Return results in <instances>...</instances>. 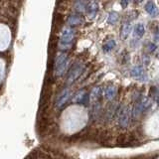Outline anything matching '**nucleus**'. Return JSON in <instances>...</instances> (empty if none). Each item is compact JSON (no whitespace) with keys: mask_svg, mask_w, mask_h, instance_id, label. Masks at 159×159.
<instances>
[{"mask_svg":"<svg viewBox=\"0 0 159 159\" xmlns=\"http://www.w3.org/2000/svg\"><path fill=\"white\" fill-rule=\"evenodd\" d=\"M75 36V32L72 28H65L61 37H60V43H59V47L62 50H68L69 48L72 47V41Z\"/></svg>","mask_w":159,"mask_h":159,"instance_id":"obj_1","label":"nucleus"},{"mask_svg":"<svg viewBox=\"0 0 159 159\" xmlns=\"http://www.w3.org/2000/svg\"><path fill=\"white\" fill-rule=\"evenodd\" d=\"M68 66V55L66 53H62L60 54L59 56L55 60V64H54V71L55 75L58 77L62 76L65 73Z\"/></svg>","mask_w":159,"mask_h":159,"instance_id":"obj_2","label":"nucleus"},{"mask_svg":"<svg viewBox=\"0 0 159 159\" xmlns=\"http://www.w3.org/2000/svg\"><path fill=\"white\" fill-rule=\"evenodd\" d=\"M83 70H84L83 64H81V63L75 64L74 66L71 68V70H70V72L68 74V78H67L68 84H71L76 81V80L81 76V74L83 73Z\"/></svg>","mask_w":159,"mask_h":159,"instance_id":"obj_3","label":"nucleus"},{"mask_svg":"<svg viewBox=\"0 0 159 159\" xmlns=\"http://www.w3.org/2000/svg\"><path fill=\"white\" fill-rule=\"evenodd\" d=\"M70 89H65L64 91H62V93L59 94V97L57 98V101H56V107H62L65 103L68 102V99L70 98Z\"/></svg>","mask_w":159,"mask_h":159,"instance_id":"obj_4","label":"nucleus"},{"mask_svg":"<svg viewBox=\"0 0 159 159\" xmlns=\"http://www.w3.org/2000/svg\"><path fill=\"white\" fill-rule=\"evenodd\" d=\"M98 3L96 1H92L87 5V13L89 18H93L98 12Z\"/></svg>","mask_w":159,"mask_h":159,"instance_id":"obj_5","label":"nucleus"},{"mask_svg":"<svg viewBox=\"0 0 159 159\" xmlns=\"http://www.w3.org/2000/svg\"><path fill=\"white\" fill-rule=\"evenodd\" d=\"M88 98H89V97H88V94L86 93V92L80 91L79 93H77V94L73 98V102H79V103H87Z\"/></svg>","mask_w":159,"mask_h":159,"instance_id":"obj_6","label":"nucleus"},{"mask_svg":"<svg viewBox=\"0 0 159 159\" xmlns=\"http://www.w3.org/2000/svg\"><path fill=\"white\" fill-rule=\"evenodd\" d=\"M144 9H145V11L150 14L151 16H155V15L157 14V11H158L156 5L153 1H148L145 4V7H144Z\"/></svg>","mask_w":159,"mask_h":159,"instance_id":"obj_7","label":"nucleus"},{"mask_svg":"<svg viewBox=\"0 0 159 159\" xmlns=\"http://www.w3.org/2000/svg\"><path fill=\"white\" fill-rule=\"evenodd\" d=\"M131 24L129 23V22H126V23H124L122 25V27H121V31H120V37L121 39H126L128 37V35L129 33H130L131 31Z\"/></svg>","mask_w":159,"mask_h":159,"instance_id":"obj_8","label":"nucleus"},{"mask_svg":"<svg viewBox=\"0 0 159 159\" xmlns=\"http://www.w3.org/2000/svg\"><path fill=\"white\" fill-rule=\"evenodd\" d=\"M82 22H83V18L81 16H79V15H72L68 19V23L71 26H77V25H80Z\"/></svg>","mask_w":159,"mask_h":159,"instance_id":"obj_9","label":"nucleus"},{"mask_svg":"<svg viewBox=\"0 0 159 159\" xmlns=\"http://www.w3.org/2000/svg\"><path fill=\"white\" fill-rule=\"evenodd\" d=\"M116 89L114 87H107L104 91V94H106V98L107 99H111L113 98V97L116 96Z\"/></svg>","mask_w":159,"mask_h":159,"instance_id":"obj_10","label":"nucleus"},{"mask_svg":"<svg viewBox=\"0 0 159 159\" xmlns=\"http://www.w3.org/2000/svg\"><path fill=\"white\" fill-rule=\"evenodd\" d=\"M144 33H145V29H144V26H143V24H137L135 27H134V34L136 35L137 37L139 38H141Z\"/></svg>","mask_w":159,"mask_h":159,"instance_id":"obj_11","label":"nucleus"},{"mask_svg":"<svg viewBox=\"0 0 159 159\" xmlns=\"http://www.w3.org/2000/svg\"><path fill=\"white\" fill-rule=\"evenodd\" d=\"M114 47H116V41H114V40H108L107 42L104 43L102 49L106 53H108V52H111Z\"/></svg>","mask_w":159,"mask_h":159,"instance_id":"obj_12","label":"nucleus"},{"mask_svg":"<svg viewBox=\"0 0 159 159\" xmlns=\"http://www.w3.org/2000/svg\"><path fill=\"white\" fill-rule=\"evenodd\" d=\"M117 21H118V14H117V12L111 11V13H109V15H108L107 23L111 24V25H113V24H116Z\"/></svg>","mask_w":159,"mask_h":159,"instance_id":"obj_13","label":"nucleus"},{"mask_svg":"<svg viewBox=\"0 0 159 159\" xmlns=\"http://www.w3.org/2000/svg\"><path fill=\"white\" fill-rule=\"evenodd\" d=\"M143 75V69L140 66H137V67H134L131 70V76L134 78H138Z\"/></svg>","mask_w":159,"mask_h":159,"instance_id":"obj_14","label":"nucleus"},{"mask_svg":"<svg viewBox=\"0 0 159 159\" xmlns=\"http://www.w3.org/2000/svg\"><path fill=\"white\" fill-rule=\"evenodd\" d=\"M127 111L126 109H123V111H121L120 113V123L121 124H124L127 122Z\"/></svg>","mask_w":159,"mask_h":159,"instance_id":"obj_15","label":"nucleus"},{"mask_svg":"<svg viewBox=\"0 0 159 159\" xmlns=\"http://www.w3.org/2000/svg\"><path fill=\"white\" fill-rule=\"evenodd\" d=\"M101 92H102V89H99V88H94L93 89V92H92V98H97L99 97V94H101Z\"/></svg>","mask_w":159,"mask_h":159,"instance_id":"obj_16","label":"nucleus"},{"mask_svg":"<svg viewBox=\"0 0 159 159\" xmlns=\"http://www.w3.org/2000/svg\"><path fill=\"white\" fill-rule=\"evenodd\" d=\"M38 158V154H37V151H33L29 154V155L25 158V159H37Z\"/></svg>","mask_w":159,"mask_h":159,"instance_id":"obj_17","label":"nucleus"},{"mask_svg":"<svg viewBox=\"0 0 159 159\" xmlns=\"http://www.w3.org/2000/svg\"><path fill=\"white\" fill-rule=\"evenodd\" d=\"M120 5L122 8H126L128 5V0H120Z\"/></svg>","mask_w":159,"mask_h":159,"instance_id":"obj_18","label":"nucleus"},{"mask_svg":"<svg viewBox=\"0 0 159 159\" xmlns=\"http://www.w3.org/2000/svg\"><path fill=\"white\" fill-rule=\"evenodd\" d=\"M134 1H135V2H142L143 0H134Z\"/></svg>","mask_w":159,"mask_h":159,"instance_id":"obj_19","label":"nucleus"}]
</instances>
